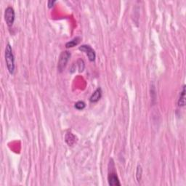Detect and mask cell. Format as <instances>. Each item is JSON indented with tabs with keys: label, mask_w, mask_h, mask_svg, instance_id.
Instances as JSON below:
<instances>
[{
	"label": "cell",
	"mask_w": 186,
	"mask_h": 186,
	"mask_svg": "<svg viewBox=\"0 0 186 186\" xmlns=\"http://www.w3.org/2000/svg\"><path fill=\"white\" fill-rule=\"evenodd\" d=\"M55 3V1H49L48 2V7H50V8H51V7H53L54 6V4Z\"/></svg>",
	"instance_id": "obj_12"
},
{
	"label": "cell",
	"mask_w": 186,
	"mask_h": 186,
	"mask_svg": "<svg viewBox=\"0 0 186 186\" xmlns=\"http://www.w3.org/2000/svg\"><path fill=\"white\" fill-rule=\"evenodd\" d=\"M79 50H81V52H84L87 54V57H88L89 60L91 62L94 61L95 60L96 57V54L95 50L92 49L90 45H87V44H83L81 46H79Z\"/></svg>",
	"instance_id": "obj_4"
},
{
	"label": "cell",
	"mask_w": 186,
	"mask_h": 186,
	"mask_svg": "<svg viewBox=\"0 0 186 186\" xmlns=\"http://www.w3.org/2000/svg\"><path fill=\"white\" fill-rule=\"evenodd\" d=\"M15 18V13L14 9L12 7H7L5 11V20L9 27H11L13 25Z\"/></svg>",
	"instance_id": "obj_3"
},
{
	"label": "cell",
	"mask_w": 186,
	"mask_h": 186,
	"mask_svg": "<svg viewBox=\"0 0 186 186\" xmlns=\"http://www.w3.org/2000/svg\"><path fill=\"white\" fill-rule=\"evenodd\" d=\"M81 37L79 36H77L75 37V38L73 39L72 40H71L70 42H68L66 44V48H72L74 47V46L78 45V44H79V42H81Z\"/></svg>",
	"instance_id": "obj_7"
},
{
	"label": "cell",
	"mask_w": 186,
	"mask_h": 186,
	"mask_svg": "<svg viewBox=\"0 0 186 186\" xmlns=\"http://www.w3.org/2000/svg\"><path fill=\"white\" fill-rule=\"evenodd\" d=\"M101 97H102V90L101 88L98 87V88L93 92L92 95H91L90 100V102H92V103H96V102H98V100L101 98Z\"/></svg>",
	"instance_id": "obj_6"
},
{
	"label": "cell",
	"mask_w": 186,
	"mask_h": 186,
	"mask_svg": "<svg viewBox=\"0 0 186 186\" xmlns=\"http://www.w3.org/2000/svg\"><path fill=\"white\" fill-rule=\"evenodd\" d=\"M70 57L71 53L69 52L64 51L61 53L60 57H59L58 63H57V70H58L59 72H62L65 69Z\"/></svg>",
	"instance_id": "obj_2"
},
{
	"label": "cell",
	"mask_w": 186,
	"mask_h": 186,
	"mask_svg": "<svg viewBox=\"0 0 186 186\" xmlns=\"http://www.w3.org/2000/svg\"><path fill=\"white\" fill-rule=\"evenodd\" d=\"M85 106H86V104L84 101H78L75 103V108H77V110H83Z\"/></svg>",
	"instance_id": "obj_11"
},
{
	"label": "cell",
	"mask_w": 186,
	"mask_h": 186,
	"mask_svg": "<svg viewBox=\"0 0 186 186\" xmlns=\"http://www.w3.org/2000/svg\"><path fill=\"white\" fill-rule=\"evenodd\" d=\"M142 174H143L142 167H141L140 165H138V166H137V172H136V177L137 182H140L141 180V178H142Z\"/></svg>",
	"instance_id": "obj_10"
},
{
	"label": "cell",
	"mask_w": 186,
	"mask_h": 186,
	"mask_svg": "<svg viewBox=\"0 0 186 186\" xmlns=\"http://www.w3.org/2000/svg\"><path fill=\"white\" fill-rule=\"evenodd\" d=\"M108 184L111 186H120L121 183L119 180L118 176L116 175V172H111L109 173L108 177Z\"/></svg>",
	"instance_id": "obj_5"
},
{
	"label": "cell",
	"mask_w": 186,
	"mask_h": 186,
	"mask_svg": "<svg viewBox=\"0 0 186 186\" xmlns=\"http://www.w3.org/2000/svg\"><path fill=\"white\" fill-rule=\"evenodd\" d=\"M185 105V86L183 87V91L180 93L179 100H178V105L180 107H183Z\"/></svg>",
	"instance_id": "obj_8"
},
{
	"label": "cell",
	"mask_w": 186,
	"mask_h": 186,
	"mask_svg": "<svg viewBox=\"0 0 186 186\" xmlns=\"http://www.w3.org/2000/svg\"><path fill=\"white\" fill-rule=\"evenodd\" d=\"M5 61H6V65L8 69L9 72L11 74H13L15 72V57L12 53V46L10 44H7L5 48Z\"/></svg>",
	"instance_id": "obj_1"
},
{
	"label": "cell",
	"mask_w": 186,
	"mask_h": 186,
	"mask_svg": "<svg viewBox=\"0 0 186 186\" xmlns=\"http://www.w3.org/2000/svg\"><path fill=\"white\" fill-rule=\"evenodd\" d=\"M75 136L73 135V134L71 133H67L66 136V141L69 146H72L74 143H75Z\"/></svg>",
	"instance_id": "obj_9"
}]
</instances>
